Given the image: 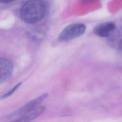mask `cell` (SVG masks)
<instances>
[{"instance_id":"5b68a950","label":"cell","mask_w":122,"mask_h":122,"mask_svg":"<svg viewBox=\"0 0 122 122\" xmlns=\"http://www.w3.org/2000/svg\"><path fill=\"white\" fill-rule=\"evenodd\" d=\"M116 25L112 21H107L99 23L93 29V32L96 35L101 37H107L114 31Z\"/></svg>"},{"instance_id":"6da1fadb","label":"cell","mask_w":122,"mask_h":122,"mask_svg":"<svg viewBox=\"0 0 122 122\" xmlns=\"http://www.w3.org/2000/svg\"><path fill=\"white\" fill-rule=\"evenodd\" d=\"M46 6L42 0H29L21 6L20 16L21 20L26 23H35L44 17Z\"/></svg>"},{"instance_id":"ba28073f","label":"cell","mask_w":122,"mask_h":122,"mask_svg":"<svg viewBox=\"0 0 122 122\" xmlns=\"http://www.w3.org/2000/svg\"><path fill=\"white\" fill-rule=\"evenodd\" d=\"M118 49L119 50H122V37L118 43Z\"/></svg>"},{"instance_id":"8992f818","label":"cell","mask_w":122,"mask_h":122,"mask_svg":"<svg viewBox=\"0 0 122 122\" xmlns=\"http://www.w3.org/2000/svg\"><path fill=\"white\" fill-rule=\"evenodd\" d=\"M45 106H38L21 115L16 121L30 122L40 115L46 110Z\"/></svg>"},{"instance_id":"9c48e42d","label":"cell","mask_w":122,"mask_h":122,"mask_svg":"<svg viewBox=\"0 0 122 122\" xmlns=\"http://www.w3.org/2000/svg\"><path fill=\"white\" fill-rule=\"evenodd\" d=\"M13 0H0V1L2 3H8Z\"/></svg>"},{"instance_id":"3957f363","label":"cell","mask_w":122,"mask_h":122,"mask_svg":"<svg viewBox=\"0 0 122 122\" xmlns=\"http://www.w3.org/2000/svg\"><path fill=\"white\" fill-rule=\"evenodd\" d=\"M48 95V94L47 93H44L41 95V96L28 102L25 105L17 110L12 113L6 116L5 119H10L17 116H21L23 115L35 107L39 106V105L47 98Z\"/></svg>"},{"instance_id":"7a4b0ae2","label":"cell","mask_w":122,"mask_h":122,"mask_svg":"<svg viewBox=\"0 0 122 122\" xmlns=\"http://www.w3.org/2000/svg\"><path fill=\"white\" fill-rule=\"evenodd\" d=\"M86 27L82 23H74L64 28L59 36L61 41H68L82 35L86 31Z\"/></svg>"},{"instance_id":"277c9868","label":"cell","mask_w":122,"mask_h":122,"mask_svg":"<svg viewBox=\"0 0 122 122\" xmlns=\"http://www.w3.org/2000/svg\"><path fill=\"white\" fill-rule=\"evenodd\" d=\"M13 70L12 63L6 58L0 59V82L2 83L8 80L12 75Z\"/></svg>"},{"instance_id":"52a82bcc","label":"cell","mask_w":122,"mask_h":122,"mask_svg":"<svg viewBox=\"0 0 122 122\" xmlns=\"http://www.w3.org/2000/svg\"><path fill=\"white\" fill-rule=\"evenodd\" d=\"M21 83L20 82L18 83V84H17L16 85H15L11 90H10L9 91H8L6 93H5V94H4L1 97V99H4L6 98L9 96H10V95H11L14 92H15L16 91V90L20 86V85H21Z\"/></svg>"}]
</instances>
